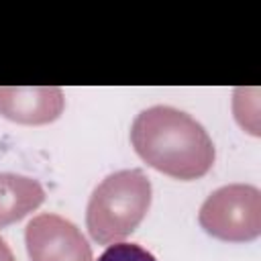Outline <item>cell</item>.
<instances>
[{
    "mask_svg": "<svg viewBox=\"0 0 261 261\" xmlns=\"http://www.w3.org/2000/svg\"><path fill=\"white\" fill-rule=\"evenodd\" d=\"M137 155L153 169L175 179H198L214 165V143L206 128L173 106H151L130 126Z\"/></svg>",
    "mask_w": 261,
    "mask_h": 261,
    "instance_id": "6da1fadb",
    "label": "cell"
},
{
    "mask_svg": "<svg viewBox=\"0 0 261 261\" xmlns=\"http://www.w3.org/2000/svg\"><path fill=\"white\" fill-rule=\"evenodd\" d=\"M96 261H157L153 253L137 243H112Z\"/></svg>",
    "mask_w": 261,
    "mask_h": 261,
    "instance_id": "52a82bcc",
    "label": "cell"
},
{
    "mask_svg": "<svg viewBox=\"0 0 261 261\" xmlns=\"http://www.w3.org/2000/svg\"><path fill=\"white\" fill-rule=\"evenodd\" d=\"M151 206V181L143 169H120L106 175L90 196L86 226L102 245L120 243L145 218Z\"/></svg>",
    "mask_w": 261,
    "mask_h": 261,
    "instance_id": "7a4b0ae2",
    "label": "cell"
},
{
    "mask_svg": "<svg viewBox=\"0 0 261 261\" xmlns=\"http://www.w3.org/2000/svg\"><path fill=\"white\" fill-rule=\"evenodd\" d=\"M65 98L61 88H0V114L18 124H47L59 118Z\"/></svg>",
    "mask_w": 261,
    "mask_h": 261,
    "instance_id": "5b68a950",
    "label": "cell"
},
{
    "mask_svg": "<svg viewBox=\"0 0 261 261\" xmlns=\"http://www.w3.org/2000/svg\"><path fill=\"white\" fill-rule=\"evenodd\" d=\"M45 200L43 186L27 175L0 173V228L18 222Z\"/></svg>",
    "mask_w": 261,
    "mask_h": 261,
    "instance_id": "8992f818",
    "label": "cell"
},
{
    "mask_svg": "<svg viewBox=\"0 0 261 261\" xmlns=\"http://www.w3.org/2000/svg\"><path fill=\"white\" fill-rule=\"evenodd\" d=\"M0 261H14V255L2 237H0Z\"/></svg>",
    "mask_w": 261,
    "mask_h": 261,
    "instance_id": "ba28073f",
    "label": "cell"
},
{
    "mask_svg": "<svg viewBox=\"0 0 261 261\" xmlns=\"http://www.w3.org/2000/svg\"><path fill=\"white\" fill-rule=\"evenodd\" d=\"M31 261H92V249L82 230L59 214H39L24 228Z\"/></svg>",
    "mask_w": 261,
    "mask_h": 261,
    "instance_id": "277c9868",
    "label": "cell"
},
{
    "mask_svg": "<svg viewBox=\"0 0 261 261\" xmlns=\"http://www.w3.org/2000/svg\"><path fill=\"white\" fill-rule=\"evenodd\" d=\"M200 226L228 243L255 241L261 234V192L249 184H228L212 192L198 212Z\"/></svg>",
    "mask_w": 261,
    "mask_h": 261,
    "instance_id": "3957f363",
    "label": "cell"
}]
</instances>
